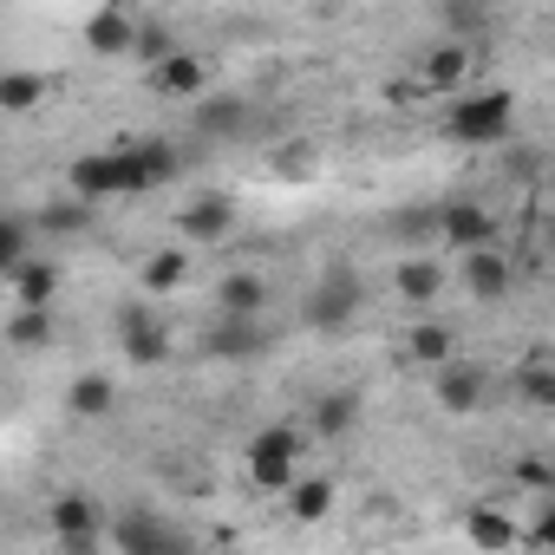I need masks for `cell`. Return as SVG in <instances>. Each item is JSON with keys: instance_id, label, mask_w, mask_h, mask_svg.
Returning <instances> with one entry per match:
<instances>
[{"instance_id": "cell-27", "label": "cell", "mask_w": 555, "mask_h": 555, "mask_svg": "<svg viewBox=\"0 0 555 555\" xmlns=\"http://www.w3.org/2000/svg\"><path fill=\"white\" fill-rule=\"evenodd\" d=\"M190 282V248H157L151 261H144V288L151 295H170V288H183Z\"/></svg>"}, {"instance_id": "cell-16", "label": "cell", "mask_w": 555, "mask_h": 555, "mask_svg": "<svg viewBox=\"0 0 555 555\" xmlns=\"http://www.w3.org/2000/svg\"><path fill=\"white\" fill-rule=\"evenodd\" d=\"M392 288H399V301L431 308V301L444 295V268H438L431 255H405V261H392Z\"/></svg>"}, {"instance_id": "cell-23", "label": "cell", "mask_w": 555, "mask_h": 555, "mask_svg": "<svg viewBox=\"0 0 555 555\" xmlns=\"http://www.w3.org/2000/svg\"><path fill=\"white\" fill-rule=\"evenodd\" d=\"M282 496H288V516H295V522H327V516H334V483H327V477H308V470H301Z\"/></svg>"}, {"instance_id": "cell-14", "label": "cell", "mask_w": 555, "mask_h": 555, "mask_svg": "<svg viewBox=\"0 0 555 555\" xmlns=\"http://www.w3.org/2000/svg\"><path fill=\"white\" fill-rule=\"evenodd\" d=\"M138 47V21L125 14V8H99L92 21H86V53H99V60H125Z\"/></svg>"}, {"instance_id": "cell-13", "label": "cell", "mask_w": 555, "mask_h": 555, "mask_svg": "<svg viewBox=\"0 0 555 555\" xmlns=\"http://www.w3.org/2000/svg\"><path fill=\"white\" fill-rule=\"evenodd\" d=\"M483 399H490V373H483L477 360H451V366H438V405H444L451 418L477 412Z\"/></svg>"}, {"instance_id": "cell-4", "label": "cell", "mask_w": 555, "mask_h": 555, "mask_svg": "<svg viewBox=\"0 0 555 555\" xmlns=\"http://www.w3.org/2000/svg\"><path fill=\"white\" fill-rule=\"evenodd\" d=\"M360 301H366V282L347 268V261H327L321 268V282H314V295H308V327H321V334H334V327H347L353 314H360Z\"/></svg>"}, {"instance_id": "cell-26", "label": "cell", "mask_w": 555, "mask_h": 555, "mask_svg": "<svg viewBox=\"0 0 555 555\" xmlns=\"http://www.w3.org/2000/svg\"><path fill=\"white\" fill-rule=\"evenodd\" d=\"M34 229L79 235V229H92V203H79V196H53V203H40V209H34Z\"/></svg>"}, {"instance_id": "cell-8", "label": "cell", "mask_w": 555, "mask_h": 555, "mask_svg": "<svg viewBox=\"0 0 555 555\" xmlns=\"http://www.w3.org/2000/svg\"><path fill=\"white\" fill-rule=\"evenodd\" d=\"M118 347H125V360L131 366H164L170 360V327L151 314V308H118Z\"/></svg>"}, {"instance_id": "cell-9", "label": "cell", "mask_w": 555, "mask_h": 555, "mask_svg": "<svg viewBox=\"0 0 555 555\" xmlns=\"http://www.w3.org/2000/svg\"><path fill=\"white\" fill-rule=\"evenodd\" d=\"M457 282L470 288V301H483V308H496L509 288H516V261L503 255V248H470L464 261H457Z\"/></svg>"}, {"instance_id": "cell-7", "label": "cell", "mask_w": 555, "mask_h": 555, "mask_svg": "<svg viewBox=\"0 0 555 555\" xmlns=\"http://www.w3.org/2000/svg\"><path fill=\"white\" fill-rule=\"evenodd\" d=\"M47 529L60 535V548H92L105 535V503L86 496V490H66L47 503Z\"/></svg>"}, {"instance_id": "cell-6", "label": "cell", "mask_w": 555, "mask_h": 555, "mask_svg": "<svg viewBox=\"0 0 555 555\" xmlns=\"http://www.w3.org/2000/svg\"><path fill=\"white\" fill-rule=\"evenodd\" d=\"M431 229H438L457 255H470V248H496V209H490L483 196H451V203H438Z\"/></svg>"}, {"instance_id": "cell-17", "label": "cell", "mask_w": 555, "mask_h": 555, "mask_svg": "<svg viewBox=\"0 0 555 555\" xmlns=\"http://www.w3.org/2000/svg\"><path fill=\"white\" fill-rule=\"evenodd\" d=\"M203 353L209 360H248V353H261V321H209L203 327Z\"/></svg>"}, {"instance_id": "cell-31", "label": "cell", "mask_w": 555, "mask_h": 555, "mask_svg": "<svg viewBox=\"0 0 555 555\" xmlns=\"http://www.w3.org/2000/svg\"><path fill=\"white\" fill-rule=\"evenodd\" d=\"M177 47H183V40H177V34H170L164 21H138V47H131V60H138L144 73H151V66H157V60H170Z\"/></svg>"}, {"instance_id": "cell-3", "label": "cell", "mask_w": 555, "mask_h": 555, "mask_svg": "<svg viewBox=\"0 0 555 555\" xmlns=\"http://www.w3.org/2000/svg\"><path fill=\"white\" fill-rule=\"evenodd\" d=\"M144 190H151V177L138 170L131 151H86L73 164V196L79 203H112V196H144Z\"/></svg>"}, {"instance_id": "cell-28", "label": "cell", "mask_w": 555, "mask_h": 555, "mask_svg": "<svg viewBox=\"0 0 555 555\" xmlns=\"http://www.w3.org/2000/svg\"><path fill=\"white\" fill-rule=\"evenodd\" d=\"M464 73H470V53H464V47H438V53L425 60V92H451V99H457Z\"/></svg>"}, {"instance_id": "cell-33", "label": "cell", "mask_w": 555, "mask_h": 555, "mask_svg": "<svg viewBox=\"0 0 555 555\" xmlns=\"http://www.w3.org/2000/svg\"><path fill=\"white\" fill-rule=\"evenodd\" d=\"M509 470H516V483H522V490H535V496H548V457H535V451H529V457H516Z\"/></svg>"}, {"instance_id": "cell-30", "label": "cell", "mask_w": 555, "mask_h": 555, "mask_svg": "<svg viewBox=\"0 0 555 555\" xmlns=\"http://www.w3.org/2000/svg\"><path fill=\"white\" fill-rule=\"evenodd\" d=\"M34 255V222L27 216H0V282Z\"/></svg>"}, {"instance_id": "cell-1", "label": "cell", "mask_w": 555, "mask_h": 555, "mask_svg": "<svg viewBox=\"0 0 555 555\" xmlns=\"http://www.w3.org/2000/svg\"><path fill=\"white\" fill-rule=\"evenodd\" d=\"M301 451H308V431L301 425H261L242 451V470L255 490H288L301 477Z\"/></svg>"}, {"instance_id": "cell-2", "label": "cell", "mask_w": 555, "mask_h": 555, "mask_svg": "<svg viewBox=\"0 0 555 555\" xmlns=\"http://www.w3.org/2000/svg\"><path fill=\"white\" fill-rule=\"evenodd\" d=\"M516 125V92L503 86H483V92H457L451 112H444V131L457 144H503Z\"/></svg>"}, {"instance_id": "cell-11", "label": "cell", "mask_w": 555, "mask_h": 555, "mask_svg": "<svg viewBox=\"0 0 555 555\" xmlns=\"http://www.w3.org/2000/svg\"><path fill=\"white\" fill-rule=\"evenodd\" d=\"M216 314L222 321H261L268 314V282L255 268H229L216 282Z\"/></svg>"}, {"instance_id": "cell-22", "label": "cell", "mask_w": 555, "mask_h": 555, "mask_svg": "<svg viewBox=\"0 0 555 555\" xmlns=\"http://www.w3.org/2000/svg\"><path fill=\"white\" fill-rule=\"evenodd\" d=\"M308 418H314V425H308L314 438H347V431L360 425V392H321Z\"/></svg>"}, {"instance_id": "cell-15", "label": "cell", "mask_w": 555, "mask_h": 555, "mask_svg": "<svg viewBox=\"0 0 555 555\" xmlns=\"http://www.w3.org/2000/svg\"><path fill=\"white\" fill-rule=\"evenodd\" d=\"M464 535H470L483 555H509V548L522 542V522H516L509 509H496V503H477V509L464 516Z\"/></svg>"}, {"instance_id": "cell-34", "label": "cell", "mask_w": 555, "mask_h": 555, "mask_svg": "<svg viewBox=\"0 0 555 555\" xmlns=\"http://www.w3.org/2000/svg\"><path fill=\"white\" fill-rule=\"evenodd\" d=\"M274 170H282V177H308L314 170V144H282V151H274Z\"/></svg>"}, {"instance_id": "cell-5", "label": "cell", "mask_w": 555, "mask_h": 555, "mask_svg": "<svg viewBox=\"0 0 555 555\" xmlns=\"http://www.w3.org/2000/svg\"><path fill=\"white\" fill-rule=\"evenodd\" d=\"M105 529H112L118 555H196V542H190L177 522H164L157 509H125V516H112Z\"/></svg>"}, {"instance_id": "cell-19", "label": "cell", "mask_w": 555, "mask_h": 555, "mask_svg": "<svg viewBox=\"0 0 555 555\" xmlns=\"http://www.w3.org/2000/svg\"><path fill=\"white\" fill-rule=\"evenodd\" d=\"M8 282H14V301H21V308H53V295H60V268L40 261V255H27V261L8 274Z\"/></svg>"}, {"instance_id": "cell-25", "label": "cell", "mask_w": 555, "mask_h": 555, "mask_svg": "<svg viewBox=\"0 0 555 555\" xmlns=\"http://www.w3.org/2000/svg\"><path fill=\"white\" fill-rule=\"evenodd\" d=\"M125 151H131V157H138V170L151 177V190H157V183H170V177L183 170V151H177L170 138H138V144H125Z\"/></svg>"}, {"instance_id": "cell-10", "label": "cell", "mask_w": 555, "mask_h": 555, "mask_svg": "<svg viewBox=\"0 0 555 555\" xmlns=\"http://www.w3.org/2000/svg\"><path fill=\"white\" fill-rule=\"evenodd\" d=\"M235 229V196H222V190H209V196H190L183 209H177V235L190 242V248H203V242H222Z\"/></svg>"}, {"instance_id": "cell-21", "label": "cell", "mask_w": 555, "mask_h": 555, "mask_svg": "<svg viewBox=\"0 0 555 555\" xmlns=\"http://www.w3.org/2000/svg\"><path fill=\"white\" fill-rule=\"evenodd\" d=\"M112 405H118V386H112L105 373H79V379L66 386V412L86 418V425H92V418H112Z\"/></svg>"}, {"instance_id": "cell-24", "label": "cell", "mask_w": 555, "mask_h": 555, "mask_svg": "<svg viewBox=\"0 0 555 555\" xmlns=\"http://www.w3.org/2000/svg\"><path fill=\"white\" fill-rule=\"evenodd\" d=\"M40 105H47V73H34V66L0 73V112H8V118H27Z\"/></svg>"}, {"instance_id": "cell-35", "label": "cell", "mask_w": 555, "mask_h": 555, "mask_svg": "<svg viewBox=\"0 0 555 555\" xmlns=\"http://www.w3.org/2000/svg\"><path fill=\"white\" fill-rule=\"evenodd\" d=\"M522 542H529V548H548V542H555V509H548V503H535V516H529Z\"/></svg>"}, {"instance_id": "cell-20", "label": "cell", "mask_w": 555, "mask_h": 555, "mask_svg": "<svg viewBox=\"0 0 555 555\" xmlns=\"http://www.w3.org/2000/svg\"><path fill=\"white\" fill-rule=\"evenodd\" d=\"M196 131L203 138H235V131H248V105L229 99V92H203L196 99Z\"/></svg>"}, {"instance_id": "cell-18", "label": "cell", "mask_w": 555, "mask_h": 555, "mask_svg": "<svg viewBox=\"0 0 555 555\" xmlns=\"http://www.w3.org/2000/svg\"><path fill=\"white\" fill-rule=\"evenodd\" d=\"M405 360L438 373V366H451V360H457V334H451L444 321H418V327L405 334Z\"/></svg>"}, {"instance_id": "cell-32", "label": "cell", "mask_w": 555, "mask_h": 555, "mask_svg": "<svg viewBox=\"0 0 555 555\" xmlns=\"http://www.w3.org/2000/svg\"><path fill=\"white\" fill-rule=\"evenodd\" d=\"M516 392H522L529 405H555V373H548L542 353H529V360L516 366Z\"/></svg>"}, {"instance_id": "cell-29", "label": "cell", "mask_w": 555, "mask_h": 555, "mask_svg": "<svg viewBox=\"0 0 555 555\" xmlns=\"http://www.w3.org/2000/svg\"><path fill=\"white\" fill-rule=\"evenodd\" d=\"M8 347H21V353L53 347V308H21V314L8 321Z\"/></svg>"}, {"instance_id": "cell-12", "label": "cell", "mask_w": 555, "mask_h": 555, "mask_svg": "<svg viewBox=\"0 0 555 555\" xmlns=\"http://www.w3.org/2000/svg\"><path fill=\"white\" fill-rule=\"evenodd\" d=\"M151 92H164V99H203L209 92V66H203V53H190V47H177L170 60H157L151 66Z\"/></svg>"}]
</instances>
